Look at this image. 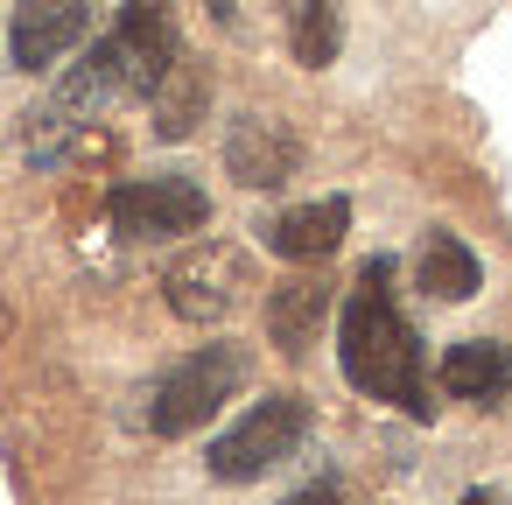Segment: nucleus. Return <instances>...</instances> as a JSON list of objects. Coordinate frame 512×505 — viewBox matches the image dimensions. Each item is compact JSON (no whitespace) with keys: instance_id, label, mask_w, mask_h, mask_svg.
Returning <instances> with one entry per match:
<instances>
[{"instance_id":"nucleus-1","label":"nucleus","mask_w":512,"mask_h":505,"mask_svg":"<svg viewBox=\"0 0 512 505\" xmlns=\"http://www.w3.org/2000/svg\"><path fill=\"white\" fill-rule=\"evenodd\" d=\"M386 274H393V260H365V274H358V288H351V302L337 316V358H344V379L358 393L428 421L435 400H428V379H421V344H414L407 316L393 309Z\"/></svg>"},{"instance_id":"nucleus-2","label":"nucleus","mask_w":512,"mask_h":505,"mask_svg":"<svg viewBox=\"0 0 512 505\" xmlns=\"http://www.w3.org/2000/svg\"><path fill=\"white\" fill-rule=\"evenodd\" d=\"M183 43H176V8L169 0H127L106 43H92V57L64 78L57 106H113V99H155V85L176 71Z\"/></svg>"},{"instance_id":"nucleus-3","label":"nucleus","mask_w":512,"mask_h":505,"mask_svg":"<svg viewBox=\"0 0 512 505\" xmlns=\"http://www.w3.org/2000/svg\"><path fill=\"white\" fill-rule=\"evenodd\" d=\"M246 351L239 344H204V351H190L183 365H169L162 372V386H155V400H148V428L155 435H190V428H204L239 386H246Z\"/></svg>"},{"instance_id":"nucleus-4","label":"nucleus","mask_w":512,"mask_h":505,"mask_svg":"<svg viewBox=\"0 0 512 505\" xmlns=\"http://www.w3.org/2000/svg\"><path fill=\"white\" fill-rule=\"evenodd\" d=\"M302 428H309V400H302V393H267L260 407H246V414L211 442L204 470H211L218 484H253V477H267L274 463L295 456Z\"/></svg>"},{"instance_id":"nucleus-5","label":"nucleus","mask_w":512,"mask_h":505,"mask_svg":"<svg viewBox=\"0 0 512 505\" xmlns=\"http://www.w3.org/2000/svg\"><path fill=\"white\" fill-rule=\"evenodd\" d=\"M106 218L120 239H183V232H204L211 197L190 176H141L106 197Z\"/></svg>"},{"instance_id":"nucleus-6","label":"nucleus","mask_w":512,"mask_h":505,"mask_svg":"<svg viewBox=\"0 0 512 505\" xmlns=\"http://www.w3.org/2000/svg\"><path fill=\"white\" fill-rule=\"evenodd\" d=\"M162 288H169V309H176L183 323H218V316H232V309L246 302L253 267H246L239 246H190V253L162 274Z\"/></svg>"},{"instance_id":"nucleus-7","label":"nucleus","mask_w":512,"mask_h":505,"mask_svg":"<svg viewBox=\"0 0 512 505\" xmlns=\"http://www.w3.org/2000/svg\"><path fill=\"white\" fill-rule=\"evenodd\" d=\"M92 8L99 0H22L15 29H8L15 71H50L57 57H71L85 43V29H92Z\"/></svg>"},{"instance_id":"nucleus-8","label":"nucleus","mask_w":512,"mask_h":505,"mask_svg":"<svg viewBox=\"0 0 512 505\" xmlns=\"http://www.w3.org/2000/svg\"><path fill=\"white\" fill-rule=\"evenodd\" d=\"M295 162H302V141H295L281 120L239 113V120L225 127V169H232V183H246V190H281V183L295 176Z\"/></svg>"},{"instance_id":"nucleus-9","label":"nucleus","mask_w":512,"mask_h":505,"mask_svg":"<svg viewBox=\"0 0 512 505\" xmlns=\"http://www.w3.org/2000/svg\"><path fill=\"white\" fill-rule=\"evenodd\" d=\"M351 232V204L344 197H316V204H295L281 218H267V246L281 260H330Z\"/></svg>"},{"instance_id":"nucleus-10","label":"nucleus","mask_w":512,"mask_h":505,"mask_svg":"<svg viewBox=\"0 0 512 505\" xmlns=\"http://www.w3.org/2000/svg\"><path fill=\"white\" fill-rule=\"evenodd\" d=\"M442 393L470 400V407H498L512 393V351L491 344V337H470V344H449L442 351Z\"/></svg>"},{"instance_id":"nucleus-11","label":"nucleus","mask_w":512,"mask_h":505,"mask_svg":"<svg viewBox=\"0 0 512 505\" xmlns=\"http://www.w3.org/2000/svg\"><path fill=\"white\" fill-rule=\"evenodd\" d=\"M323 323H330V288H323V281L302 274V281H281V288L267 295V337H274L281 358H302Z\"/></svg>"},{"instance_id":"nucleus-12","label":"nucleus","mask_w":512,"mask_h":505,"mask_svg":"<svg viewBox=\"0 0 512 505\" xmlns=\"http://www.w3.org/2000/svg\"><path fill=\"white\" fill-rule=\"evenodd\" d=\"M414 281H421L435 302H470L484 274H477V253H470L456 232H428L421 253H414Z\"/></svg>"},{"instance_id":"nucleus-13","label":"nucleus","mask_w":512,"mask_h":505,"mask_svg":"<svg viewBox=\"0 0 512 505\" xmlns=\"http://www.w3.org/2000/svg\"><path fill=\"white\" fill-rule=\"evenodd\" d=\"M281 29H288V50L295 64L323 71L344 43V15H337V0H281Z\"/></svg>"},{"instance_id":"nucleus-14","label":"nucleus","mask_w":512,"mask_h":505,"mask_svg":"<svg viewBox=\"0 0 512 505\" xmlns=\"http://www.w3.org/2000/svg\"><path fill=\"white\" fill-rule=\"evenodd\" d=\"M148 106H155V134H162V141H183V134L204 120V106H211V78H204L190 57H176V71L155 85Z\"/></svg>"},{"instance_id":"nucleus-15","label":"nucleus","mask_w":512,"mask_h":505,"mask_svg":"<svg viewBox=\"0 0 512 505\" xmlns=\"http://www.w3.org/2000/svg\"><path fill=\"white\" fill-rule=\"evenodd\" d=\"M288 505H351V498H344L337 484H302V491H295Z\"/></svg>"},{"instance_id":"nucleus-16","label":"nucleus","mask_w":512,"mask_h":505,"mask_svg":"<svg viewBox=\"0 0 512 505\" xmlns=\"http://www.w3.org/2000/svg\"><path fill=\"white\" fill-rule=\"evenodd\" d=\"M456 505H505V498H498V491H463Z\"/></svg>"}]
</instances>
